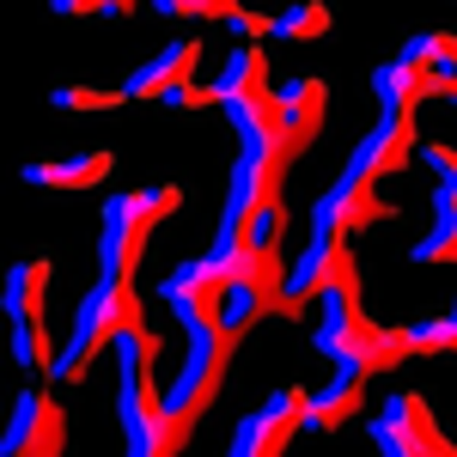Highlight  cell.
<instances>
[{
	"label": "cell",
	"mask_w": 457,
	"mask_h": 457,
	"mask_svg": "<svg viewBox=\"0 0 457 457\" xmlns=\"http://www.w3.org/2000/svg\"><path fill=\"white\" fill-rule=\"evenodd\" d=\"M232 348H238V336L226 329V323H208V329H189V353H183V366H177V378L159 390V433H153V457H177L189 445V427L202 421V409H208L220 385H226V366H232Z\"/></svg>",
	"instance_id": "1"
},
{
	"label": "cell",
	"mask_w": 457,
	"mask_h": 457,
	"mask_svg": "<svg viewBox=\"0 0 457 457\" xmlns=\"http://www.w3.org/2000/svg\"><path fill=\"white\" fill-rule=\"evenodd\" d=\"M317 299H323V323H317V336H312L317 353H329L336 366H366L372 378L403 360L385 323H372V317L360 312V281H336V287H323Z\"/></svg>",
	"instance_id": "2"
},
{
	"label": "cell",
	"mask_w": 457,
	"mask_h": 457,
	"mask_svg": "<svg viewBox=\"0 0 457 457\" xmlns=\"http://www.w3.org/2000/svg\"><path fill=\"white\" fill-rule=\"evenodd\" d=\"M177 208H183V189L177 183H165V189H135V195H110L104 202V238H98V275L135 281L153 226Z\"/></svg>",
	"instance_id": "3"
},
{
	"label": "cell",
	"mask_w": 457,
	"mask_h": 457,
	"mask_svg": "<svg viewBox=\"0 0 457 457\" xmlns=\"http://www.w3.org/2000/svg\"><path fill=\"white\" fill-rule=\"evenodd\" d=\"M366 439H372L385 457H452V452H457L452 439L439 433L433 409H427L415 390H396V396H385V409L366 421Z\"/></svg>",
	"instance_id": "4"
},
{
	"label": "cell",
	"mask_w": 457,
	"mask_h": 457,
	"mask_svg": "<svg viewBox=\"0 0 457 457\" xmlns=\"http://www.w3.org/2000/svg\"><path fill=\"white\" fill-rule=\"evenodd\" d=\"M159 299H165V312L183 323V336H189V329H208V323H220V305H226V275L213 269V256L177 262L171 275L159 281Z\"/></svg>",
	"instance_id": "5"
},
{
	"label": "cell",
	"mask_w": 457,
	"mask_h": 457,
	"mask_svg": "<svg viewBox=\"0 0 457 457\" xmlns=\"http://www.w3.org/2000/svg\"><path fill=\"white\" fill-rule=\"evenodd\" d=\"M62 445H68V415H62V403H55L49 390H19L0 452L6 457H55Z\"/></svg>",
	"instance_id": "6"
},
{
	"label": "cell",
	"mask_w": 457,
	"mask_h": 457,
	"mask_svg": "<svg viewBox=\"0 0 457 457\" xmlns=\"http://www.w3.org/2000/svg\"><path fill=\"white\" fill-rule=\"evenodd\" d=\"M305 396H312L305 385H287V390H275V396H269L256 415H245V421L232 427V457H281L287 439L299 433Z\"/></svg>",
	"instance_id": "7"
},
{
	"label": "cell",
	"mask_w": 457,
	"mask_h": 457,
	"mask_svg": "<svg viewBox=\"0 0 457 457\" xmlns=\"http://www.w3.org/2000/svg\"><path fill=\"white\" fill-rule=\"evenodd\" d=\"M415 146H421V135H415V116H396V110H378V122L366 129V141H360V146L348 153V165H342V177H353V183H378V177L403 171Z\"/></svg>",
	"instance_id": "8"
},
{
	"label": "cell",
	"mask_w": 457,
	"mask_h": 457,
	"mask_svg": "<svg viewBox=\"0 0 457 457\" xmlns=\"http://www.w3.org/2000/svg\"><path fill=\"white\" fill-rule=\"evenodd\" d=\"M336 281H360V262H353L348 238H329V232H312V245L299 250V262L287 269V299L293 305H312L323 287Z\"/></svg>",
	"instance_id": "9"
},
{
	"label": "cell",
	"mask_w": 457,
	"mask_h": 457,
	"mask_svg": "<svg viewBox=\"0 0 457 457\" xmlns=\"http://www.w3.org/2000/svg\"><path fill=\"white\" fill-rule=\"evenodd\" d=\"M141 323V293L129 281H110V275H98V287L79 299V312H73V336H86V342H98V348H110L122 329H135Z\"/></svg>",
	"instance_id": "10"
},
{
	"label": "cell",
	"mask_w": 457,
	"mask_h": 457,
	"mask_svg": "<svg viewBox=\"0 0 457 457\" xmlns=\"http://www.w3.org/2000/svg\"><path fill=\"white\" fill-rule=\"evenodd\" d=\"M390 220V208L372 195V183H353V177H336L312 208V232H329V238H360L366 226Z\"/></svg>",
	"instance_id": "11"
},
{
	"label": "cell",
	"mask_w": 457,
	"mask_h": 457,
	"mask_svg": "<svg viewBox=\"0 0 457 457\" xmlns=\"http://www.w3.org/2000/svg\"><path fill=\"white\" fill-rule=\"evenodd\" d=\"M287 153H238V165H232V177H226V208L232 220H250V208L256 202H269V195H281L287 183Z\"/></svg>",
	"instance_id": "12"
},
{
	"label": "cell",
	"mask_w": 457,
	"mask_h": 457,
	"mask_svg": "<svg viewBox=\"0 0 457 457\" xmlns=\"http://www.w3.org/2000/svg\"><path fill=\"white\" fill-rule=\"evenodd\" d=\"M299 312L305 305H293L281 281H232L226 287V305H220V323L232 336H250L262 317H299Z\"/></svg>",
	"instance_id": "13"
},
{
	"label": "cell",
	"mask_w": 457,
	"mask_h": 457,
	"mask_svg": "<svg viewBox=\"0 0 457 457\" xmlns=\"http://www.w3.org/2000/svg\"><path fill=\"white\" fill-rule=\"evenodd\" d=\"M159 390L146 372H122L116 385V415H122V439H129V457H153V433H159Z\"/></svg>",
	"instance_id": "14"
},
{
	"label": "cell",
	"mask_w": 457,
	"mask_h": 457,
	"mask_svg": "<svg viewBox=\"0 0 457 457\" xmlns=\"http://www.w3.org/2000/svg\"><path fill=\"white\" fill-rule=\"evenodd\" d=\"M366 378H372L366 366H336L329 390H312V396H305L299 433H336V427H342L353 409H360V390H366Z\"/></svg>",
	"instance_id": "15"
},
{
	"label": "cell",
	"mask_w": 457,
	"mask_h": 457,
	"mask_svg": "<svg viewBox=\"0 0 457 457\" xmlns=\"http://www.w3.org/2000/svg\"><path fill=\"white\" fill-rule=\"evenodd\" d=\"M195 55H202V43H171L165 55H153V62H141V68L129 73V79H122V92H129V98H165L171 86L189 79Z\"/></svg>",
	"instance_id": "16"
},
{
	"label": "cell",
	"mask_w": 457,
	"mask_h": 457,
	"mask_svg": "<svg viewBox=\"0 0 457 457\" xmlns=\"http://www.w3.org/2000/svg\"><path fill=\"white\" fill-rule=\"evenodd\" d=\"M323 104H329V86H323L317 73L293 79V86L281 92V110H287V141L299 146V153H305V146L317 141V129H323Z\"/></svg>",
	"instance_id": "17"
},
{
	"label": "cell",
	"mask_w": 457,
	"mask_h": 457,
	"mask_svg": "<svg viewBox=\"0 0 457 457\" xmlns=\"http://www.w3.org/2000/svg\"><path fill=\"white\" fill-rule=\"evenodd\" d=\"M372 98L378 110H396V116H415V104L427 98V68L421 62H385V68H372Z\"/></svg>",
	"instance_id": "18"
},
{
	"label": "cell",
	"mask_w": 457,
	"mask_h": 457,
	"mask_svg": "<svg viewBox=\"0 0 457 457\" xmlns=\"http://www.w3.org/2000/svg\"><path fill=\"white\" fill-rule=\"evenodd\" d=\"M110 165H116V153L98 146V153H79V159H62V165H25V183L37 189H92V183H104Z\"/></svg>",
	"instance_id": "19"
},
{
	"label": "cell",
	"mask_w": 457,
	"mask_h": 457,
	"mask_svg": "<svg viewBox=\"0 0 457 457\" xmlns=\"http://www.w3.org/2000/svg\"><path fill=\"white\" fill-rule=\"evenodd\" d=\"M49 281H55V269H49L43 256H31V262H12V269H6V293H0L6 317L43 312V299H49Z\"/></svg>",
	"instance_id": "20"
},
{
	"label": "cell",
	"mask_w": 457,
	"mask_h": 457,
	"mask_svg": "<svg viewBox=\"0 0 457 457\" xmlns=\"http://www.w3.org/2000/svg\"><path fill=\"white\" fill-rule=\"evenodd\" d=\"M213 86H220V104H226V98H238V92H262V86H269V55H262V49H232V55H226V62H220V79H213Z\"/></svg>",
	"instance_id": "21"
},
{
	"label": "cell",
	"mask_w": 457,
	"mask_h": 457,
	"mask_svg": "<svg viewBox=\"0 0 457 457\" xmlns=\"http://www.w3.org/2000/svg\"><path fill=\"white\" fill-rule=\"evenodd\" d=\"M396 353H457V317H433V323H409L390 329Z\"/></svg>",
	"instance_id": "22"
},
{
	"label": "cell",
	"mask_w": 457,
	"mask_h": 457,
	"mask_svg": "<svg viewBox=\"0 0 457 457\" xmlns=\"http://www.w3.org/2000/svg\"><path fill=\"white\" fill-rule=\"evenodd\" d=\"M12 360L25 366V372H49V329H43V312H25L12 317Z\"/></svg>",
	"instance_id": "23"
},
{
	"label": "cell",
	"mask_w": 457,
	"mask_h": 457,
	"mask_svg": "<svg viewBox=\"0 0 457 457\" xmlns=\"http://www.w3.org/2000/svg\"><path fill=\"white\" fill-rule=\"evenodd\" d=\"M287 238V202L281 195H269V202H256L245 220V245L250 250H275Z\"/></svg>",
	"instance_id": "24"
},
{
	"label": "cell",
	"mask_w": 457,
	"mask_h": 457,
	"mask_svg": "<svg viewBox=\"0 0 457 457\" xmlns=\"http://www.w3.org/2000/svg\"><path fill=\"white\" fill-rule=\"evenodd\" d=\"M323 31H329V6L323 0H293L281 19H275V37H293V43H312Z\"/></svg>",
	"instance_id": "25"
},
{
	"label": "cell",
	"mask_w": 457,
	"mask_h": 457,
	"mask_svg": "<svg viewBox=\"0 0 457 457\" xmlns=\"http://www.w3.org/2000/svg\"><path fill=\"white\" fill-rule=\"evenodd\" d=\"M98 353H104L98 342H86V336H68V348L49 360V378H55V385H79V378L92 372V360H98Z\"/></svg>",
	"instance_id": "26"
},
{
	"label": "cell",
	"mask_w": 457,
	"mask_h": 457,
	"mask_svg": "<svg viewBox=\"0 0 457 457\" xmlns=\"http://www.w3.org/2000/svg\"><path fill=\"white\" fill-rule=\"evenodd\" d=\"M110 348H116V366H122V372H146V366L159 360V336H153L146 323H135V329H122Z\"/></svg>",
	"instance_id": "27"
},
{
	"label": "cell",
	"mask_w": 457,
	"mask_h": 457,
	"mask_svg": "<svg viewBox=\"0 0 457 457\" xmlns=\"http://www.w3.org/2000/svg\"><path fill=\"white\" fill-rule=\"evenodd\" d=\"M49 104L55 110H116V104H129V92H104V86H55Z\"/></svg>",
	"instance_id": "28"
},
{
	"label": "cell",
	"mask_w": 457,
	"mask_h": 457,
	"mask_svg": "<svg viewBox=\"0 0 457 457\" xmlns=\"http://www.w3.org/2000/svg\"><path fill=\"white\" fill-rule=\"evenodd\" d=\"M409 256H415V262H457V220H433V232H427Z\"/></svg>",
	"instance_id": "29"
},
{
	"label": "cell",
	"mask_w": 457,
	"mask_h": 457,
	"mask_svg": "<svg viewBox=\"0 0 457 457\" xmlns=\"http://www.w3.org/2000/svg\"><path fill=\"white\" fill-rule=\"evenodd\" d=\"M165 19H232L238 0H153Z\"/></svg>",
	"instance_id": "30"
},
{
	"label": "cell",
	"mask_w": 457,
	"mask_h": 457,
	"mask_svg": "<svg viewBox=\"0 0 457 457\" xmlns=\"http://www.w3.org/2000/svg\"><path fill=\"white\" fill-rule=\"evenodd\" d=\"M445 55H457L452 31H415L409 43H403V62H445Z\"/></svg>",
	"instance_id": "31"
},
{
	"label": "cell",
	"mask_w": 457,
	"mask_h": 457,
	"mask_svg": "<svg viewBox=\"0 0 457 457\" xmlns=\"http://www.w3.org/2000/svg\"><path fill=\"white\" fill-rule=\"evenodd\" d=\"M159 104H165V110H202V104H220V86H195V79H183V86H171Z\"/></svg>",
	"instance_id": "32"
},
{
	"label": "cell",
	"mask_w": 457,
	"mask_h": 457,
	"mask_svg": "<svg viewBox=\"0 0 457 457\" xmlns=\"http://www.w3.org/2000/svg\"><path fill=\"white\" fill-rule=\"evenodd\" d=\"M49 6H55L62 19H79V12H110V19H122L135 0H49Z\"/></svg>",
	"instance_id": "33"
},
{
	"label": "cell",
	"mask_w": 457,
	"mask_h": 457,
	"mask_svg": "<svg viewBox=\"0 0 457 457\" xmlns=\"http://www.w3.org/2000/svg\"><path fill=\"white\" fill-rule=\"evenodd\" d=\"M421 159L433 165V171L445 177V183H457V146H445V141H421Z\"/></svg>",
	"instance_id": "34"
},
{
	"label": "cell",
	"mask_w": 457,
	"mask_h": 457,
	"mask_svg": "<svg viewBox=\"0 0 457 457\" xmlns=\"http://www.w3.org/2000/svg\"><path fill=\"white\" fill-rule=\"evenodd\" d=\"M226 25H232L238 37H250V43H262V37H275V19H262V12H245V6H238V12H232Z\"/></svg>",
	"instance_id": "35"
},
{
	"label": "cell",
	"mask_w": 457,
	"mask_h": 457,
	"mask_svg": "<svg viewBox=\"0 0 457 457\" xmlns=\"http://www.w3.org/2000/svg\"><path fill=\"white\" fill-rule=\"evenodd\" d=\"M439 98H445V104H452V110H457V79H452V86H445V92H439Z\"/></svg>",
	"instance_id": "36"
},
{
	"label": "cell",
	"mask_w": 457,
	"mask_h": 457,
	"mask_svg": "<svg viewBox=\"0 0 457 457\" xmlns=\"http://www.w3.org/2000/svg\"><path fill=\"white\" fill-rule=\"evenodd\" d=\"M452 317H457V305H452Z\"/></svg>",
	"instance_id": "37"
}]
</instances>
